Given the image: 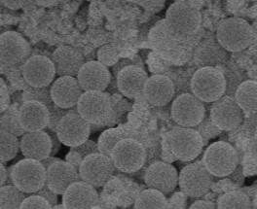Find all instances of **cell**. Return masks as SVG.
I'll return each instance as SVG.
<instances>
[{
  "instance_id": "obj_1",
  "label": "cell",
  "mask_w": 257,
  "mask_h": 209,
  "mask_svg": "<svg viewBox=\"0 0 257 209\" xmlns=\"http://www.w3.org/2000/svg\"><path fill=\"white\" fill-rule=\"evenodd\" d=\"M201 14L189 4L175 3L167 11L165 27L169 36L179 43L192 39L201 27Z\"/></svg>"
},
{
  "instance_id": "obj_2",
  "label": "cell",
  "mask_w": 257,
  "mask_h": 209,
  "mask_svg": "<svg viewBox=\"0 0 257 209\" xmlns=\"http://www.w3.org/2000/svg\"><path fill=\"white\" fill-rule=\"evenodd\" d=\"M165 144L171 154L180 161H192L202 152L204 140L192 128L177 127L172 129L165 138Z\"/></svg>"
},
{
  "instance_id": "obj_3",
  "label": "cell",
  "mask_w": 257,
  "mask_h": 209,
  "mask_svg": "<svg viewBox=\"0 0 257 209\" xmlns=\"http://www.w3.org/2000/svg\"><path fill=\"white\" fill-rule=\"evenodd\" d=\"M216 40L227 52H241L252 44L254 32L243 19L229 18L219 25Z\"/></svg>"
},
{
  "instance_id": "obj_4",
  "label": "cell",
  "mask_w": 257,
  "mask_h": 209,
  "mask_svg": "<svg viewBox=\"0 0 257 209\" xmlns=\"http://www.w3.org/2000/svg\"><path fill=\"white\" fill-rule=\"evenodd\" d=\"M225 88L224 75L218 67H201L191 79L192 94L203 102H213L224 96Z\"/></svg>"
},
{
  "instance_id": "obj_5",
  "label": "cell",
  "mask_w": 257,
  "mask_h": 209,
  "mask_svg": "<svg viewBox=\"0 0 257 209\" xmlns=\"http://www.w3.org/2000/svg\"><path fill=\"white\" fill-rule=\"evenodd\" d=\"M203 163L211 175L228 176L238 166L239 156L232 145L225 141H216L206 150Z\"/></svg>"
},
{
  "instance_id": "obj_6",
  "label": "cell",
  "mask_w": 257,
  "mask_h": 209,
  "mask_svg": "<svg viewBox=\"0 0 257 209\" xmlns=\"http://www.w3.org/2000/svg\"><path fill=\"white\" fill-rule=\"evenodd\" d=\"M12 184L26 193H36L46 184V168L41 161L24 159L11 166Z\"/></svg>"
},
{
  "instance_id": "obj_7",
  "label": "cell",
  "mask_w": 257,
  "mask_h": 209,
  "mask_svg": "<svg viewBox=\"0 0 257 209\" xmlns=\"http://www.w3.org/2000/svg\"><path fill=\"white\" fill-rule=\"evenodd\" d=\"M110 158L116 169L125 173H135L145 165L146 150L141 142L123 138L114 146Z\"/></svg>"
},
{
  "instance_id": "obj_8",
  "label": "cell",
  "mask_w": 257,
  "mask_h": 209,
  "mask_svg": "<svg viewBox=\"0 0 257 209\" xmlns=\"http://www.w3.org/2000/svg\"><path fill=\"white\" fill-rule=\"evenodd\" d=\"M213 182V175L204 165L203 161L187 164L178 176L181 192L190 197H202L207 194Z\"/></svg>"
},
{
  "instance_id": "obj_9",
  "label": "cell",
  "mask_w": 257,
  "mask_h": 209,
  "mask_svg": "<svg viewBox=\"0 0 257 209\" xmlns=\"http://www.w3.org/2000/svg\"><path fill=\"white\" fill-rule=\"evenodd\" d=\"M76 111L89 124H101L111 113L110 97L104 91L83 92L76 104Z\"/></svg>"
},
{
  "instance_id": "obj_10",
  "label": "cell",
  "mask_w": 257,
  "mask_h": 209,
  "mask_svg": "<svg viewBox=\"0 0 257 209\" xmlns=\"http://www.w3.org/2000/svg\"><path fill=\"white\" fill-rule=\"evenodd\" d=\"M115 169L111 158L97 152L83 159L78 171L82 181L96 189L103 187L108 182Z\"/></svg>"
},
{
  "instance_id": "obj_11",
  "label": "cell",
  "mask_w": 257,
  "mask_h": 209,
  "mask_svg": "<svg viewBox=\"0 0 257 209\" xmlns=\"http://www.w3.org/2000/svg\"><path fill=\"white\" fill-rule=\"evenodd\" d=\"M55 131L60 141L71 148L82 144L89 138L91 124L73 110L66 113L58 122Z\"/></svg>"
},
{
  "instance_id": "obj_12",
  "label": "cell",
  "mask_w": 257,
  "mask_h": 209,
  "mask_svg": "<svg viewBox=\"0 0 257 209\" xmlns=\"http://www.w3.org/2000/svg\"><path fill=\"white\" fill-rule=\"evenodd\" d=\"M206 115V108L199 98L192 94H182L172 105V117L180 127L195 128Z\"/></svg>"
},
{
  "instance_id": "obj_13",
  "label": "cell",
  "mask_w": 257,
  "mask_h": 209,
  "mask_svg": "<svg viewBox=\"0 0 257 209\" xmlns=\"http://www.w3.org/2000/svg\"><path fill=\"white\" fill-rule=\"evenodd\" d=\"M244 114L233 97L222 96L213 101L209 118L220 129L229 131L239 128L243 121Z\"/></svg>"
},
{
  "instance_id": "obj_14",
  "label": "cell",
  "mask_w": 257,
  "mask_h": 209,
  "mask_svg": "<svg viewBox=\"0 0 257 209\" xmlns=\"http://www.w3.org/2000/svg\"><path fill=\"white\" fill-rule=\"evenodd\" d=\"M30 55V44L20 33L4 32L0 34V63L8 66L24 65Z\"/></svg>"
},
{
  "instance_id": "obj_15",
  "label": "cell",
  "mask_w": 257,
  "mask_h": 209,
  "mask_svg": "<svg viewBox=\"0 0 257 209\" xmlns=\"http://www.w3.org/2000/svg\"><path fill=\"white\" fill-rule=\"evenodd\" d=\"M22 74L26 83L33 88L50 86L57 75L52 60L39 55L30 57L24 63Z\"/></svg>"
},
{
  "instance_id": "obj_16",
  "label": "cell",
  "mask_w": 257,
  "mask_h": 209,
  "mask_svg": "<svg viewBox=\"0 0 257 209\" xmlns=\"http://www.w3.org/2000/svg\"><path fill=\"white\" fill-rule=\"evenodd\" d=\"M145 184L163 193L173 192L178 184L177 168L166 161H153L145 169Z\"/></svg>"
},
{
  "instance_id": "obj_17",
  "label": "cell",
  "mask_w": 257,
  "mask_h": 209,
  "mask_svg": "<svg viewBox=\"0 0 257 209\" xmlns=\"http://www.w3.org/2000/svg\"><path fill=\"white\" fill-rule=\"evenodd\" d=\"M50 94L53 102L64 109H70L76 106L83 90L76 77L59 76L50 85Z\"/></svg>"
},
{
  "instance_id": "obj_18",
  "label": "cell",
  "mask_w": 257,
  "mask_h": 209,
  "mask_svg": "<svg viewBox=\"0 0 257 209\" xmlns=\"http://www.w3.org/2000/svg\"><path fill=\"white\" fill-rule=\"evenodd\" d=\"M76 78L83 92L104 91L111 81V73L107 66L98 61L84 63Z\"/></svg>"
},
{
  "instance_id": "obj_19",
  "label": "cell",
  "mask_w": 257,
  "mask_h": 209,
  "mask_svg": "<svg viewBox=\"0 0 257 209\" xmlns=\"http://www.w3.org/2000/svg\"><path fill=\"white\" fill-rule=\"evenodd\" d=\"M97 201L98 194L96 188L82 180L72 183L63 193L64 208H94Z\"/></svg>"
},
{
  "instance_id": "obj_20",
  "label": "cell",
  "mask_w": 257,
  "mask_h": 209,
  "mask_svg": "<svg viewBox=\"0 0 257 209\" xmlns=\"http://www.w3.org/2000/svg\"><path fill=\"white\" fill-rule=\"evenodd\" d=\"M79 180L78 169L66 161L58 160L46 169V185L57 194H63L72 183Z\"/></svg>"
},
{
  "instance_id": "obj_21",
  "label": "cell",
  "mask_w": 257,
  "mask_h": 209,
  "mask_svg": "<svg viewBox=\"0 0 257 209\" xmlns=\"http://www.w3.org/2000/svg\"><path fill=\"white\" fill-rule=\"evenodd\" d=\"M20 150L25 158L42 161L51 155L52 142L46 130L26 131L20 139Z\"/></svg>"
},
{
  "instance_id": "obj_22",
  "label": "cell",
  "mask_w": 257,
  "mask_h": 209,
  "mask_svg": "<svg viewBox=\"0 0 257 209\" xmlns=\"http://www.w3.org/2000/svg\"><path fill=\"white\" fill-rule=\"evenodd\" d=\"M19 116L25 131L43 130L48 127L50 122L47 106L36 100L25 101L19 109Z\"/></svg>"
},
{
  "instance_id": "obj_23",
  "label": "cell",
  "mask_w": 257,
  "mask_h": 209,
  "mask_svg": "<svg viewBox=\"0 0 257 209\" xmlns=\"http://www.w3.org/2000/svg\"><path fill=\"white\" fill-rule=\"evenodd\" d=\"M147 78V73L142 67L127 65L122 67L117 75V87L125 97L135 98L144 93Z\"/></svg>"
},
{
  "instance_id": "obj_24",
  "label": "cell",
  "mask_w": 257,
  "mask_h": 209,
  "mask_svg": "<svg viewBox=\"0 0 257 209\" xmlns=\"http://www.w3.org/2000/svg\"><path fill=\"white\" fill-rule=\"evenodd\" d=\"M146 100L154 106H165L175 96L173 81L164 75H153L145 82L144 93Z\"/></svg>"
},
{
  "instance_id": "obj_25",
  "label": "cell",
  "mask_w": 257,
  "mask_h": 209,
  "mask_svg": "<svg viewBox=\"0 0 257 209\" xmlns=\"http://www.w3.org/2000/svg\"><path fill=\"white\" fill-rule=\"evenodd\" d=\"M52 62L59 76L76 77L81 66L84 65V58L76 49L69 46H62L52 55Z\"/></svg>"
},
{
  "instance_id": "obj_26",
  "label": "cell",
  "mask_w": 257,
  "mask_h": 209,
  "mask_svg": "<svg viewBox=\"0 0 257 209\" xmlns=\"http://www.w3.org/2000/svg\"><path fill=\"white\" fill-rule=\"evenodd\" d=\"M195 62L200 67L214 66L224 64L227 60V51L216 39H207L195 50Z\"/></svg>"
},
{
  "instance_id": "obj_27",
  "label": "cell",
  "mask_w": 257,
  "mask_h": 209,
  "mask_svg": "<svg viewBox=\"0 0 257 209\" xmlns=\"http://www.w3.org/2000/svg\"><path fill=\"white\" fill-rule=\"evenodd\" d=\"M234 99L244 115L251 116L257 111V83L253 80L242 81L238 86Z\"/></svg>"
},
{
  "instance_id": "obj_28",
  "label": "cell",
  "mask_w": 257,
  "mask_h": 209,
  "mask_svg": "<svg viewBox=\"0 0 257 209\" xmlns=\"http://www.w3.org/2000/svg\"><path fill=\"white\" fill-rule=\"evenodd\" d=\"M168 200L165 194L156 190L149 188L139 194L135 202V208H168Z\"/></svg>"
},
{
  "instance_id": "obj_29",
  "label": "cell",
  "mask_w": 257,
  "mask_h": 209,
  "mask_svg": "<svg viewBox=\"0 0 257 209\" xmlns=\"http://www.w3.org/2000/svg\"><path fill=\"white\" fill-rule=\"evenodd\" d=\"M27 193L22 192L13 184L0 188V209H16L21 207Z\"/></svg>"
},
{
  "instance_id": "obj_30",
  "label": "cell",
  "mask_w": 257,
  "mask_h": 209,
  "mask_svg": "<svg viewBox=\"0 0 257 209\" xmlns=\"http://www.w3.org/2000/svg\"><path fill=\"white\" fill-rule=\"evenodd\" d=\"M216 208L249 209L252 208L249 197L242 192H230L222 194L218 200Z\"/></svg>"
},
{
  "instance_id": "obj_31",
  "label": "cell",
  "mask_w": 257,
  "mask_h": 209,
  "mask_svg": "<svg viewBox=\"0 0 257 209\" xmlns=\"http://www.w3.org/2000/svg\"><path fill=\"white\" fill-rule=\"evenodd\" d=\"M20 151V139L18 136L0 130V161H6L13 160Z\"/></svg>"
},
{
  "instance_id": "obj_32",
  "label": "cell",
  "mask_w": 257,
  "mask_h": 209,
  "mask_svg": "<svg viewBox=\"0 0 257 209\" xmlns=\"http://www.w3.org/2000/svg\"><path fill=\"white\" fill-rule=\"evenodd\" d=\"M0 130L10 132L18 137L26 132L21 125L19 109L17 107H10L0 114Z\"/></svg>"
},
{
  "instance_id": "obj_33",
  "label": "cell",
  "mask_w": 257,
  "mask_h": 209,
  "mask_svg": "<svg viewBox=\"0 0 257 209\" xmlns=\"http://www.w3.org/2000/svg\"><path fill=\"white\" fill-rule=\"evenodd\" d=\"M125 138L123 132L118 129H110L103 131L97 140V149L98 152L110 157L114 146L118 141Z\"/></svg>"
},
{
  "instance_id": "obj_34",
  "label": "cell",
  "mask_w": 257,
  "mask_h": 209,
  "mask_svg": "<svg viewBox=\"0 0 257 209\" xmlns=\"http://www.w3.org/2000/svg\"><path fill=\"white\" fill-rule=\"evenodd\" d=\"M24 100H36L38 102L43 103L47 108L50 109L54 106V102L52 100L51 94H50V86L43 87V88H33L29 87V89L24 93Z\"/></svg>"
},
{
  "instance_id": "obj_35",
  "label": "cell",
  "mask_w": 257,
  "mask_h": 209,
  "mask_svg": "<svg viewBox=\"0 0 257 209\" xmlns=\"http://www.w3.org/2000/svg\"><path fill=\"white\" fill-rule=\"evenodd\" d=\"M222 73L224 75L225 82H226L224 96H228V97L234 98L235 92H236L238 86L242 82V78L239 72H237L236 70H233L231 68L225 67Z\"/></svg>"
},
{
  "instance_id": "obj_36",
  "label": "cell",
  "mask_w": 257,
  "mask_h": 209,
  "mask_svg": "<svg viewBox=\"0 0 257 209\" xmlns=\"http://www.w3.org/2000/svg\"><path fill=\"white\" fill-rule=\"evenodd\" d=\"M98 62L105 66H111L118 62L119 51L113 44H106L98 50L97 53Z\"/></svg>"
},
{
  "instance_id": "obj_37",
  "label": "cell",
  "mask_w": 257,
  "mask_h": 209,
  "mask_svg": "<svg viewBox=\"0 0 257 209\" xmlns=\"http://www.w3.org/2000/svg\"><path fill=\"white\" fill-rule=\"evenodd\" d=\"M195 129L200 133V135L202 136L204 143L205 140H209L210 138L215 137L216 135H218L220 133V129H218L210 120V118H204L203 121L195 127Z\"/></svg>"
},
{
  "instance_id": "obj_38",
  "label": "cell",
  "mask_w": 257,
  "mask_h": 209,
  "mask_svg": "<svg viewBox=\"0 0 257 209\" xmlns=\"http://www.w3.org/2000/svg\"><path fill=\"white\" fill-rule=\"evenodd\" d=\"M21 209H49L52 208V205L48 200L43 196L36 193H32V195H27L24 201L21 204Z\"/></svg>"
},
{
  "instance_id": "obj_39",
  "label": "cell",
  "mask_w": 257,
  "mask_h": 209,
  "mask_svg": "<svg viewBox=\"0 0 257 209\" xmlns=\"http://www.w3.org/2000/svg\"><path fill=\"white\" fill-rule=\"evenodd\" d=\"M70 149L76 151L81 157L84 159L87 156L94 154V153H97L98 149H97V143L94 140L91 139H87L85 142H83L82 144L75 146V147H71Z\"/></svg>"
},
{
  "instance_id": "obj_40",
  "label": "cell",
  "mask_w": 257,
  "mask_h": 209,
  "mask_svg": "<svg viewBox=\"0 0 257 209\" xmlns=\"http://www.w3.org/2000/svg\"><path fill=\"white\" fill-rule=\"evenodd\" d=\"M70 111H73V110L64 109V108H61V107L57 106L56 104H54V106L49 109V112H50V122H49L48 127L46 129L55 130L58 122L64 117L66 113L70 112Z\"/></svg>"
},
{
  "instance_id": "obj_41",
  "label": "cell",
  "mask_w": 257,
  "mask_h": 209,
  "mask_svg": "<svg viewBox=\"0 0 257 209\" xmlns=\"http://www.w3.org/2000/svg\"><path fill=\"white\" fill-rule=\"evenodd\" d=\"M36 194L38 195H41L43 196L45 199H47L49 201V203L52 205V208L58 203V196H57V193H55L54 191H52L48 186L45 184L40 190H38L36 193Z\"/></svg>"
},
{
  "instance_id": "obj_42",
  "label": "cell",
  "mask_w": 257,
  "mask_h": 209,
  "mask_svg": "<svg viewBox=\"0 0 257 209\" xmlns=\"http://www.w3.org/2000/svg\"><path fill=\"white\" fill-rule=\"evenodd\" d=\"M46 129V131L48 132V134L50 135V138H51V142H52L51 156H55V155L58 153V151L60 150L62 142L60 141V139H59V137H58V135H57V133H56L55 130L48 129Z\"/></svg>"
},
{
  "instance_id": "obj_43",
  "label": "cell",
  "mask_w": 257,
  "mask_h": 209,
  "mask_svg": "<svg viewBox=\"0 0 257 209\" xmlns=\"http://www.w3.org/2000/svg\"><path fill=\"white\" fill-rule=\"evenodd\" d=\"M65 161L69 162L70 164H72L74 167H76L78 169L79 166H80L81 162L83 161V158L81 157L80 155L76 151L70 149V151L66 155Z\"/></svg>"
},
{
  "instance_id": "obj_44",
  "label": "cell",
  "mask_w": 257,
  "mask_h": 209,
  "mask_svg": "<svg viewBox=\"0 0 257 209\" xmlns=\"http://www.w3.org/2000/svg\"><path fill=\"white\" fill-rule=\"evenodd\" d=\"M190 208L192 209H213L216 208V205L213 204V202H210L208 200H195L191 204Z\"/></svg>"
},
{
  "instance_id": "obj_45",
  "label": "cell",
  "mask_w": 257,
  "mask_h": 209,
  "mask_svg": "<svg viewBox=\"0 0 257 209\" xmlns=\"http://www.w3.org/2000/svg\"><path fill=\"white\" fill-rule=\"evenodd\" d=\"M3 2V4L13 10H18L20 8H22L28 0H1Z\"/></svg>"
},
{
  "instance_id": "obj_46",
  "label": "cell",
  "mask_w": 257,
  "mask_h": 209,
  "mask_svg": "<svg viewBox=\"0 0 257 209\" xmlns=\"http://www.w3.org/2000/svg\"><path fill=\"white\" fill-rule=\"evenodd\" d=\"M161 158L164 160L166 162H172V161H176L177 159L171 154V152L168 150L167 146L165 144V141L163 143V151L161 154Z\"/></svg>"
},
{
  "instance_id": "obj_47",
  "label": "cell",
  "mask_w": 257,
  "mask_h": 209,
  "mask_svg": "<svg viewBox=\"0 0 257 209\" xmlns=\"http://www.w3.org/2000/svg\"><path fill=\"white\" fill-rule=\"evenodd\" d=\"M7 180V168L3 164V162L0 161V188L6 184Z\"/></svg>"
},
{
  "instance_id": "obj_48",
  "label": "cell",
  "mask_w": 257,
  "mask_h": 209,
  "mask_svg": "<svg viewBox=\"0 0 257 209\" xmlns=\"http://www.w3.org/2000/svg\"><path fill=\"white\" fill-rule=\"evenodd\" d=\"M7 99H9V97L7 95V92L5 90V86L4 84L0 81V103L3 101V102H6Z\"/></svg>"
},
{
  "instance_id": "obj_49",
  "label": "cell",
  "mask_w": 257,
  "mask_h": 209,
  "mask_svg": "<svg viewBox=\"0 0 257 209\" xmlns=\"http://www.w3.org/2000/svg\"><path fill=\"white\" fill-rule=\"evenodd\" d=\"M58 160H60V159H57V158H55V156H51V155H50L46 159H44V160H42V161H41V163L43 164V166L47 169L52 163H54L55 161H57Z\"/></svg>"
},
{
  "instance_id": "obj_50",
  "label": "cell",
  "mask_w": 257,
  "mask_h": 209,
  "mask_svg": "<svg viewBox=\"0 0 257 209\" xmlns=\"http://www.w3.org/2000/svg\"><path fill=\"white\" fill-rule=\"evenodd\" d=\"M4 33V32H3V31H2V30H0V34H1V33Z\"/></svg>"
}]
</instances>
